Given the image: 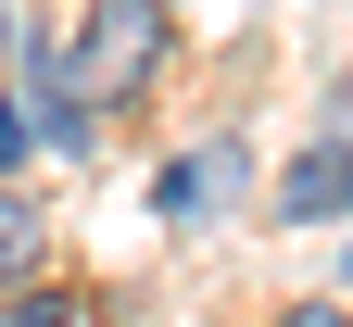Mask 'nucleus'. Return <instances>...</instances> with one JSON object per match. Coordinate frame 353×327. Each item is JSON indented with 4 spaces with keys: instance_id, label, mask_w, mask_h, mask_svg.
Here are the masks:
<instances>
[{
    "instance_id": "1a4fd4ad",
    "label": "nucleus",
    "mask_w": 353,
    "mask_h": 327,
    "mask_svg": "<svg viewBox=\"0 0 353 327\" xmlns=\"http://www.w3.org/2000/svg\"><path fill=\"white\" fill-rule=\"evenodd\" d=\"M13 51H26V38H13V0H0V88H13Z\"/></svg>"
},
{
    "instance_id": "423d86ee",
    "label": "nucleus",
    "mask_w": 353,
    "mask_h": 327,
    "mask_svg": "<svg viewBox=\"0 0 353 327\" xmlns=\"http://www.w3.org/2000/svg\"><path fill=\"white\" fill-rule=\"evenodd\" d=\"M101 302L76 290V277H26V290H0V327H88Z\"/></svg>"
},
{
    "instance_id": "39448f33",
    "label": "nucleus",
    "mask_w": 353,
    "mask_h": 327,
    "mask_svg": "<svg viewBox=\"0 0 353 327\" xmlns=\"http://www.w3.org/2000/svg\"><path fill=\"white\" fill-rule=\"evenodd\" d=\"M26 277H51V214L0 176V290H26Z\"/></svg>"
},
{
    "instance_id": "9d476101",
    "label": "nucleus",
    "mask_w": 353,
    "mask_h": 327,
    "mask_svg": "<svg viewBox=\"0 0 353 327\" xmlns=\"http://www.w3.org/2000/svg\"><path fill=\"white\" fill-rule=\"evenodd\" d=\"M341 277H353V252H341Z\"/></svg>"
},
{
    "instance_id": "20e7f679",
    "label": "nucleus",
    "mask_w": 353,
    "mask_h": 327,
    "mask_svg": "<svg viewBox=\"0 0 353 327\" xmlns=\"http://www.w3.org/2000/svg\"><path fill=\"white\" fill-rule=\"evenodd\" d=\"M278 226H353V138H316V151H290L278 189Z\"/></svg>"
},
{
    "instance_id": "f257e3e1",
    "label": "nucleus",
    "mask_w": 353,
    "mask_h": 327,
    "mask_svg": "<svg viewBox=\"0 0 353 327\" xmlns=\"http://www.w3.org/2000/svg\"><path fill=\"white\" fill-rule=\"evenodd\" d=\"M164 63H176V0H76V76L101 114L152 101Z\"/></svg>"
},
{
    "instance_id": "f03ea898",
    "label": "nucleus",
    "mask_w": 353,
    "mask_h": 327,
    "mask_svg": "<svg viewBox=\"0 0 353 327\" xmlns=\"http://www.w3.org/2000/svg\"><path fill=\"white\" fill-rule=\"evenodd\" d=\"M13 88H26L38 151H88V138H101V101H88V76H76V13H63V25H38L26 51H13Z\"/></svg>"
},
{
    "instance_id": "6e6552de",
    "label": "nucleus",
    "mask_w": 353,
    "mask_h": 327,
    "mask_svg": "<svg viewBox=\"0 0 353 327\" xmlns=\"http://www.w3.org/2000/svg\"><path fill=\"white\" fill-rule=\"evenodd\" d=\"M278 327H353V315H341V302H290Z\"/></svg>"
},
{
    "instance_id": "7ed1b4c3",
    "label": "nucleus",
    "mask_w": 353,
    "mask_h": 327,
    "mask_svg": "<svg viewBox=\"0 0 353 327\" xmlns=\"http://www.w3.org/2000/svg\"><path fill=\"white\" fill-rule=\"evenodd\" d=\"M240 176H252V138H240V126H214V138H190V151H164L152 214H164V226H214V214L240 202Z\"/></svg>"
},
{
    "instance_id": "0eeeda50",
    "label": "nucleus",
    "mask_w": 353,
    "mask_h": 327,
    "mask_svg": "<svg viewBox=\"0 0 353 327\" xmlns=\"http://www.w3.org/2000/svg\"><path fill=\"white\" fill-rule=\"evenodd\" d=\"M26 151H38V126H26V88H0V176H26Z\"/></svg>"
}]
</instances>
